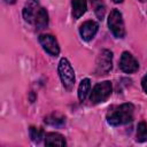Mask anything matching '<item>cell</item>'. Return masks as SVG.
I'll return each mask as SVG.
<instances>
[{
	"label": "cell",
	"instance_id": "2e32d148",
	"mask_svg": "<svg viewBox=\"0 0 147 147\" xmlns=\"http://www.w3.org/2000/svg\"><path fill=\"white\" fill-rule=\"evenodd\" d=\"M29 133H30V138L33 142H40L44 137V132L39 127H34V126H31L29 129Z\"/></svg>",
	"mask_w": 147,
	"mask_h": 147
},
{
	"label": "cell",
	"instance_id": "30bf717a",
	"mask_svg": "<svg viewBox=\"0 0 147 147\" xmlns=\"http://www.w3.org/2000/svg\"><path fill=\"white\" fill-rule=\"evenodd\" d=\"M46 146H65V139L62 134L56 132H49L45 136Z\"/></svg>",
	"mask_w": 147,
	"mask_h": 147
},
{
	"label": "cell",
	"instance_id": "e0dca14e",
	"mask_svg": "<svg viewBox=\"0 0 147 147\" xmlns=\"http://www.w3.org/2000/svg\"><path fill=\"white\" fill-rule=\"evenodd\" d=\"M45 123L51 124V125H61L64 123V117L59 114H52L45 118Z\"/></svg>",
	"mask_w": 147,
	"mask_h": 147
},
{
	"label": "cell",
	"instance_id": "7a4b0ae2",
	"mask_svg": "<svg viewBox=\"0 0 147 147\" xmlns=\"http://www.w3.org/2000/svg\"><path fill=\"white\" fill-rule=\"evenodd\" d=\"M57 69H59V76H60V79L62 82V85L64 86V88L70 91L75 85L74 68L71 67L70 62L65 57H62L59 62V68Z\"/></svg>",
	"mask_w": 147,
	"mask_h": 147
},
{
	"label": "cell",
	"instance_id": "ac0fdd59",
	"mask_svg": "<svg viewBox=\"0 0 147 147\" xmlns=\"http://www.w3.org/2000/svg\"><path fill=\"white\" fill-rule=\"evenodd\" d=\"M141 85H142L144 91L147 93V74L144 76V78H142V80H141Z\"/></svg>",
	"mask_w": 147,
	"mask_h": 147
},
{
	"label": "cell",
	"instance_id": "9a60e30c",
	"mask_svg": "<svg viewBox=\"0 0 147 147\" xmlns=\"http://www.w3.org/2000/svg\"><path fill=\"white\" fill-rule=\"evenodd\" d=\"M137 141L144 142L147 141V124L145 122H140L137 129Z\"/></svg>",
	"mask_w": 147,
	"mask_h": 147
},
{
	"label": "cell",
	"instance_id": "44dd1931",
	"mask_svg": "<svg viewBox=\"0 0 147 147\" xmlns=\"http://www.w3.org/2000/svg\"><path fill=\"white\" fill-rule=\"evenodd\" d=\"M140 1H146V0H140Z\"/></svg>",
	"mask_w": 147,
	"mask_h": 147
},
{
	"label": "cell",
	"instance_id": "d6986e66",
	"mask_svg": "<svg viewBox=\"0 0 147 147\" xmlns=\"http://www.w3.org/2000/svg\"><path fill=\"white\" fill-rule=\"evenodd\" d=\"M5 2L6 3H14V2H16V0H5Z\"/></svg>",
	"mask_w": 147,
	"mask_h": 147
},
{
	"label": "cell",
	"instance_id": "5b68a950",
	"mask_svg": "<svg viewBox=\"0 0 147 147\" xmlns=\"http://www.w3.org/2000/svg\"><path fill=\"white\" fill-rule=\"evenodd\" d=\"M95 72L98 75H107L113 67V53L108 49H103L96 59Z\"/></svg>",
	"mask_w": 147,
	"mask_h": 147
},
{
	"label": "cell",
	"instance_id": "ba28073f",
	"mask_svg": "<svg viewBox=\"0 0 147 147\" xmlns=\"http://www.w3.org/2000/svg\"><path fill=\"white\" fill-rule=\"evenodd\" d=\"M40 5H39V1L38 0H29L24 8H23V18L25 22L30 23V24H33L34 23V18L40 9Z\"/></svg>",
	"mask_w": 147,
	"mask_h": 147
},
{
	"label": "cell",
	"instance_id": "8992f818",
	"mask_svg": "<svg viewBox=\"0 0 147 147\" xmlns=\"http://www.w3.org/2000/svg\"><path fill=\"white\" fill-rule=\"evenodd\" d=\"M39 42L42 46V48L52 56H57L60 53V47L57 44V40L52 34H40L39 36Z\"/></svg>",
	"mask_w": 147,
	"mask_h": 147
},
{
	"label": "cell",
	"instance_id": "3957f363",
	"mask_svg": "<svg viewBox=\"0 0 147 147\" xmlns=\"http://www.w3.org/2000/svg\"><path fill=\"white\" fill-rule=\"evenodd\" d=\"M111 91H113V85H111V83L109 80H105V82L98 83L93 87V90L91 92V95H90L91 103L96 105V103L105 102L110 96Z\"/></svg>",
	"mask_w": 147,
	"mask_h": 147
},
{
	"label": "cell",
	"instance_id": "9c48e42d",
	"mask_svg": "<svg viewBox=\"0 0 147 147\" xmlns=\"http://www.w3.org/2000/svg\"><path fill=\"white\" fill-rule=\"evenodd\" d=\"M98 29H99V25H98L96 22H94V21L84 22L79 28V33H80L82 39L85 40V41L92 40L94 38V36L96 34Z\"/></svg>",
	"mask_w": 147,
	"mask_h": 147
},
{
	"label": "cell",
	"instance_id": "4fadbf2b",
	"mask_svg": "<svg viewBox=\"0 0 147 147\" xmlns=\"http://www.w3.org/2000/svg\"><path fill=\"white\" fill-rule=\"evenodd\" d=\"M90 90H91V80L88 78L83 79L78 86V99L80 102H83L86 99Z\"/></svg>",
	"mask_w": 147,
	"mask_h": 147
},
{
	"label": "cell",
	"instance_id": "6da1fadb",
	"mask_svg": "<svg viewBox=\"0 0 147 147\" xmlns=\"http://www.w3.org/2000/svg\"><path fill=\"white\" fill-rule=\"evenodd\" d=\"M134 107L132 103H123L111 109L107 115V122L113 126L127 124L133 119Z\"/></svg>",
	"mask_w": 147,
	"mask_h": 147
},
{
	"label": "cell",
	"instance_id": "277c9868",
	"mask_svg": "<svg viewBox=\"0 0 147 147\" xmlns=\"http://www.w3.org/2000/svg\"><path fill=\"white\" fill-rule=\"evenodd\" d=\"M108 26L116 38H123L125 34V26L122 14L117 9H113L108 16Z\"/></svg>",
	"mask_w": 147,
	"mask_h": 147
},
{
	"label": "cell",
	"instance_id": "7c38bea8",
	"mask_svg": "<svg viewBox=\"0 0 147 147\" xmlns=\"http://www.w3.org/2000/svg\"><path fill=\"white\" fill-rule=\"evenodd\" d=\"M33 24L36 25V29H38V30L44 29V28L47 26V24H48V14H47V10L45 8L41 7L39 9L37 16L34 18V23Z\"/></svg>",
	"mask_w": 147,
	"mask_h": 147
},
{
	"label": "cell",
	"instance_id": "8fae6325",
	"mask_svg": "<svg viewBox=\"0 0 147 147\" xmlns=\"http://www.w3.org/2000/svg\"><path fill=\"white\" fill-rule=\"evenodd\" d=\"M71 7H72V17L75 20H78L85 14L87 3H86V0H72Z\"/></svg>",
	"mask_w": 147,
	"mask_h": 147
},
{
	"label": "cell",
	"instance_id": "5bb4252c",
	"mask_svg": "<svg viewBox=\"0 0 147 147\" xmlns=\"http://www.w3.org/2000/svg\"><path fill=\"white\" fill-rule=\"evenodd\" d=\"M92 6H93L96 17L100 21H102L105 17V13H106V6H105L103 0H92Z\"/></svg>",
	"mask_w": 147,
	"mask_h": 147
},
{
	"label": "cell",
	"instance_id": "ffe728a7",
	"mask_svg": "<svg viewBox=\"0 0 147 147\" xmlns=\"http://www.w3.org/2000/svg\"><path fill=\"white\" fill-rule=\"evenodd\" d=\"M114 2H116V3H119V2H123V0H113Z\"/></svg>",
	"mask_w": 147,
	"mask_h": 147
},
{
	"label": "cell",
	"instance_id": "52a82bcc",
	"mask_svg": "<svg viewBox=\"0 0 147 147\" xmlns=\"http://www.w3.org/2000/svg\"><path fill=\"white\" fill-rule=\"evenodd\" d=\"M119 68L126 72V74H132L136 72L139 68L138 61L133 57V55L129 52H123L121 60H119Z\"/></svg>",
	"mask_w": 147,
	"mask_h": 147
}]
</instances>
